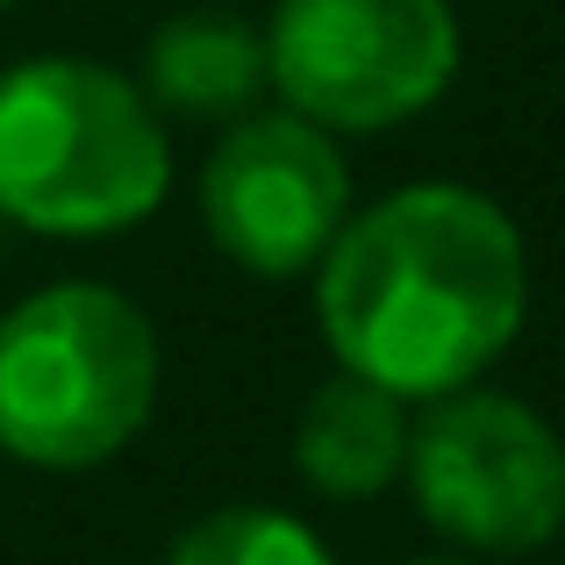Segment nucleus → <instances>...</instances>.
Wrapping results in <instances>:
<instances>
[{
    "label": "nucleus",
    "mask_w": 565,
    "mask_h": 565,
    "mask_svg": "<svg viewBox=\"0 0 565 565\" xmlns=\"http://www.w3.org/2000/svg\"><path fill=\"white\" fill-rule=\"evenodd\" d=\"M308 294L330 359L423 408L509 359L530 322V244L494 193L415 180L351 207Z\"/></svg>",
    "instance_id": "f257e3e1"
},
{
    "label": "nucleus",
    "mask_w": 565,
    "mask_h": 565,
    "mask_svg": "<svg viewBox=\"0 0 565 565\" xmlns=\"http://www.w3.org/2000/svg\"><path fill=\"white\" fill-rule=\"evenodd\" d=\"M172 193V137L129 72L79 51L0 65V222L51 244L129 236Z\"/></svg>",
    "instance_id": "f03ea898"
},
{
    "label": "nucleus",
    "mask_w": 565,
    "mask_h": 565,
    "mask_svg": "<svg viewBox=\"0 0 565 565\" xmlns=\"http://www.w3.org/2000/svg\"><path fill=\"white\" fill-rule=\"evenodd\" d=\"M166 344L137 294L51 279L0 316V458L94 472L151 429Z\"/></svg>",
    "instance_id": "7ed1b4c3"
},
{
    "label": "nucleus",
    "mask_w": 565,
    "mask_h": 565,
    "mask_svg": "<svg viewBox=\"0 0 565 565\" xmlns=\"http://www.w3.org/2000/svg\"><path fill=\"white\" fill-rule=\"evenodd\" d=\"M466 29L451 0H279L265 22V72L279 108L330 137H380L451 94Z\"/></svg>",
    "instance_id": "20e7f679"
},
{
    "label": "nucleus",
    "mask_w": 565,
    "mask_h": 565,
    "mask_svg": "<svg viewBox=\"0 0 565 565\" xmlns=\"http://www.w3.org/2000/svg\"><path fill=\"white\" fill-rule=\"evenodd\" d=\"M415 515L466 558H530L565 530V437L501 386H458L408 423Z\"/></svg>",
    "instance_id": "39448f33"
},
{
    "label": "nucleus",
    "mask_w": 565,
    "mask_h": 565,
    "mask_svg": "<svg viewBox=\"0 0 565 565\" xmlns=\"http://www.w3.org/2000/svg\"><path fill=\"white\" fill-rule=\"evenodd\" d=\"M193 207L236 273L308 279L351 222V166L322 122L294 108H250L207 143Z\"/></svg>",
    "instance_id": "423d86ee"
},
{
    "label": "nucleus",
    "mask_w": 565,
    "mask_h": 565,
    "mask_svg": "<svg viewBox=\"0 0 565 565\" xmlns=\"http://www.w3.org/2000/svg\"><path fill=\"white\" fill-rule=\"evenodd\" d=\"M408 466V401L337 365L294 415V472L308 494L359 509L380 501Z\"/></svg>",
    "instance_id": "0eeeda50"
},
{
    "label": "nucleus",
    "mask_w": 565,
    "mask_h": 565,
    "mask_svg": "<svg viewBox=\"0 0 565 565\" xmlns=\"http://www.w3.org/2000/svg\"><path fill=\"white\" fill-rule=\"evenodd\" d=\"M137 86L166 122H236L265 100V29L222 8H186L143 36Z\"/></svg>",
    "instance_id": "6e6552de"
},
{
    "label": "nucleus",
    "mask_w": 565,
    "mask_h": 565,
    "mask_svg": "<svg viewBox=\"0 0 565 565\" xmlns=\"http://www.w3.org/2000/svg\"><path fill=\"white\" fill-rule=\"evenodd\" d=\"M166 565H337L316 523L273 501H222L172 537Z\"/></svg>",
    "instance_id": "1a4fd4ad"
},
{
    "label": "nucleus",
    "mask_w": 565,
    "mask_h": 565,
    "mask_svg": "<svg viewBox=\"0 0 565 565\" xmlns=\"http://www.w3.org/2000/svg\"><path fill=\"white\" fill-rule=\"evenodd\" d=\"M408 565H487V558H466V552H437V558H408Z\"/></svg>",
    "instance_id": "9d476101"
},
{
    "label": "nucleus",
    "mask_w": 565,
    "mask_h": 565,
    "mask_svg": "<svg viewBox=\"0 0 565 565\" xmlns=\"http://www.w3.org/2000/svg\"><path fill=\"white\" fill-rule=\"evenodd\" d=\"M8 8H14V0H0V14H8Z\"/></svg>",
    "instance_id": "9b49d317"
}]
</instances>
